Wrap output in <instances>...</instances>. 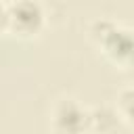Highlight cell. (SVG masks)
Masks as SVG:
<instances>
[{
	"label": "cell",
	"mask_w": 134,
	"mask_h": 134,
	"mask_svg": "<svg viewBox=\"0 0 134 134\" xmlns=\"http://www.w3.org/2000/svg\"><path fill=\"white\" fill-rule=\"evenodd\" d=\"M119 124H121V117L115 105L113 107L109 105L90 107V134H113Z\"/></svg>",
	"instance_id": "277c9868"
},
{
	"label": "cell",
	"mask_w": 134,
	"mask_h": 134,
	"mask_svg": "<svg viewBox=\"0 0 134 134\" xmlns=\"http://www.w3.org/2000/svg\"><path fill=\"white\" fill-rule=\"evenodd\" d=\"M48 128L52 134H90V107L73 96H61L48 111Z\"/></svg>",
	"instance_id": "7a4b0ae2"
},
{
	"label": "cell",
	"mask_w": 134,
	"mask_h": 134,
	"mask_svg": "<svg viewBox=\"0 0 134 134\" xmlns=\"http://www.w3.org/2000/svg\"><path fill=\"white\" fill-rule=\"evenodd\" d=\"M100 54L119 69L134 67V31L121 27L119 23L105 36V40L96 46Z\"/></svg>",
	"instance_id": "3957f363"
},
{
	"label": "cell",
	"mask_w": 134,
	"mask_h": 134,
	"mask_svg": "<svg viewBox=\"0 0 134 134\" xmlns=\"http://www.w3.org/2000/svg\"><path fill=\"white\" fill-rule=\"evenodd\" d=\"M115 25H117V23H115L113 19H107V17H100V19L90 21L88 27H86V38H88V42L96 48V46L105 40V36H107Z\"/></svg>",
	"instance_id": "8992f818"
},
{
	"label": "cell",
	"mask_w": 134,
	"mask_h": 134,
	"mask_svg": "<svg viewBox=\"0 0 134 134\" xmlns=\"http://www.w3.org/2000/svg\"><path fill=\"white\" fill-rule=\"evenodd\" d=\"M115 109H117L121 121L134 128V86H126L117 92Z\"/></svg>",
	"instance_id": "5b68a950"
},
{
	"label": "cell",
	"mask_w": 134,
	"mask_h": 134,
	"mask_svg": "<svg viewBox=\"0 0 134 134\" xmlns=\"http://www.w3.org/2000/svg\"><path fill=\"white\" fill-rule=\"evenodd\" d=\"M0 29L4 36L34 40L46 29V10L40 0H4Z\"/></svg>",
	"instance_id": "6da1fadb"
}]
</instances>
